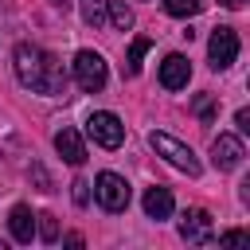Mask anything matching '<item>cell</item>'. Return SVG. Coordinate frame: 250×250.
Here are the masks:
<instances>
[{
    "label": "cell",
    "instance_id": "6da1fadb",
    "mask_svg": "<svg viewBox=\"0 0 250 250\" xmlns=\"http://www.w3.org/2000/svg\"><path fill=\"white\" fill-rule=\"evenodd\" d=\"M16 78L35 94H62L66 90L62 62L55 55H47L43 47H35V43H20L16 47Z\"/></svg>",
    "mask_w": 250,
    "mask_h": 250
},
{
    "label": "cell",
    "instance_id": "7a4b0ae2",
    "mask_svg": "<svg viewBox=\"0 0 250 250\" xmlns=\"http://www.w3.org/2000/svg\"><path fill=\"white\" fill-rule=\"evenodd\" d=\"M148 145H152L156 156H164L172 168H180V172H188V176H199V160H195V152H191L184 141H176V137H168V133H148Z\"/></svg>",
    "mask_w": 250,
    "mask_h": 250
},
{
    "label": "cell",
    "instance_id": "3957f363",
    "mask_svg": "<svg viewBox=\"0 0 250 250\" xmlns=\"http://www.w3.org/2000/svg\"><path fill=\"white\" fill-rule=\"evenodd\" d=\"M86 133H90V141L102 145V148H121V141H125V125H121V117L109 113V109H94L90 121H86Z\"/></svg>",
    "mask_w": 250,
    "mask_h": 250
},
{
    "label": "cell",
    "instance_id": "277c9868",
    "mask_svg": "<svg viewBox=\"0 0 250 250\" xmlns=\"http://www.w3.org/2000/svg\"><path fill=\"white\" fill-rule=\"evenodd\" d=\"M105 78H109V70H105V59L98 51H78L74 55V82L86 94H98L105 86Z\"/></svg>",
    "mask_w": 250,
    "mask_h": 250
},
{
    "label": "cell",
    "instance_id": "5b68a950",
    "mask_svg": "<svg viewBox=\"0 0 250 250\" xmlns=\"http://www.w3.org/2000/svg\"><path fill=\"white\" fill-rule=\"evenodd\" d=\"M94 195H98V203L105 207V211H125L129 207V180L125 176H117V172H98V180H94Z\"/></svg>",
    "mask_w": 250,
    "mask_h": 250
},
{
    "label": "cell",
    "instance_id": "8992f818",
    "mask_svg": "<svg viewBox=\"0 0 250 250\" xmlns=\"http://www.w3.org/2000/svg\"><path fill=\"white\" fill-rule=\"evenodd\" d=\"M207 59H211V70H227L234 59H238V35L234 27H215L211 39H207Z\"/></svg>",
    "mask_w": 250,
    "mask_h": 250
},
{
    "label": "cell",
    "instance_id": "52a82bcc",
    "mask_svg": "<svg viewBox=\"0 0 250 250\" xmlns=\"http://www.w3.org/2000/svg\"><path fill=\"white\" fill-rule=\"evenodd\" d=\"M180 238H184V242H191V246H207V242H215L211 215H207L203 207L184 211V219H180Z\"/></svg>",
    "mask_w": 250,
    "mask_h": 250
},
{
    "label": "cell",
    "instance_id": "ba28073f",
    "mask_svg": "<svg viewBox=\"0 0 250 250\" xmlns=\"http://www.w3.org/2000/svg\"><path fill=\"white\" fill-rule=\"evenodd\" d=\"M242 156H246V148H242V141H238L234 133H219V137L211 141V160H215L219 172H234V168L242 164Z\"/></svg>",
    "mask_w": 250,
    "mask_h": 250
},
{
    "label": "cell",
    "instance_id": "9c48e42d",
    "mask_svg": "<svg viewBox=\"0 0 250 250\" xmlns=\"http://www.w3.org/2000/svg\"><path fill=\"white\" fill-rule=\"evenodd\" d=\"M188 78H191V62H188L180 51L164 55V62H160V86H164V90H184Z\"/></svg>",
    "mask_w": 250,
    "mask_h": 250
},
{
    "label": "cell",
    "instance_id": "30bf717a",
    "mask_svg": "<svg viewBox=\"0 0 250 250\" xmlns=\"http://www.w3.org/2000/svg\"><path fill=\"white\" fill-rule=\"evenodd\" d=\"M55 152L66 160V164H86V145H82V137H78V129H70V125H62L59 133H55Z\"/></svg>",
    "mask_w": 250,
    "mask_h": 250
},
{
    "label": "cell",
    "instance_id": "8fae6325",
    "mask_svg": "<svg viewBox=\"0 0 250 250\" xmlns=\"http://www.w3.org/2000/svg\"><path fill=\"white\" fill-rule=\"evenodd\" d=\"M8 230H12L16 242H31V238H35V215H31V207L16 203L12 215H8Z\"/></svg>",
    "mask_w": 250,
    "mask_h": 250
},
{
    "label": "cell",
    "instance_id": "7c38bea8",
    "mask_svg": "<svg viewBox=\"0 0 250 250\" xmlns=\"http://www.w3.org/2000/svg\"><path fill=\"white\" fill-rule=\"evenodd\" d=\"M172 207H176V199H172L168 188H148V191H145V215H148V219L160 223V219L172 215Z\"/></svg>",
    "mask_w": 250,
    "mask_h": 250
},
{
    "label": "cell",
    "instance_id": "4fadbf2b",
    "mask_svg": "<svg viewBox=\"0 0 250 250\" xmlns=\"http://www.w3.org/2000/svg\"><path fill=\"white\" fill-rule=\"evenodd\" d=\"M105 20H109L117 31H129V27H133V8L121 4V0H105Z\"/></svg>",
    "mask_w": 250,
    "mask_h": 250
},
{
    "label": "cell",
    "instance_id": "5bb4252c",
    "mask_svg": "<svg viewBox=\"0 0 250 250\" xmlns=\"http://www.w3.org/2000/svg\"><path fill=\"white\" fill-rule=\"evenodd\" d=\"M148 47H152V39L148 35H137L133 43H129V59H125V74L133 78V74H141V59L148 55Z\"/></svg>",
    "mask_w": 250,
    "mask_h": 250
},
{
    "label": "cell",
    "instance_id": "9a60e30c",
    "mask_svg": "<svg viewBox=\"0 0 250 250\" xmlns=\"http://www.w3.org/2000/svg\"><path fill=\"white\" fill-rule=\"evenodd\" d=\"M82 20L90 27H102L105 23V0H82Z\"/></svg>",
    "mask_w": 250,
    "mask_h": 250
},
{
    "label": "cell",
    "instance_id": "2e32d148",
    "mask_svg": "<svg viewBox=\"0 0 250 250\" xmlns=\"http://www.w3.org/2000/svg\"><path fill=\"white\" fill-rule=\"evenodd\" d=\"M164 12L176 16V20H188V16L199 12V0H164Z\"/></svg>",
    "mask_w": 250,
    "mask_h": 250
},
{
    "label": "cell",
    "instance_id": "e0dca14e",
    "mask_svg": "<svg viewBox=\"0 0 250 250\" xmlns=\"http://www.w3.org/2000/svg\"><path fill=\"white\" fill-rule=\"evenodd\" d=\"M39 223H35V234L43 238V242H55L59 238V223H55V215H35Z\"/></svg>",
    "mask_w": 250,
    "mask_h": 250
},
{
    "label": "cell",
    "instance_id": "ac0fdd59",
    "mask_svg": "<svg viewBox=\"0 0 250 250\" xmlns=\"http://www.w3.org/2000/svg\"><path fill=\"white\" fill-rule=\"evenodd\" d=\"M195 113H199L203 121L215 117V102H211V94H199V98H195Z\"/></svg>",
    "mask_w": 250,
    "mask_h": 250
},
{
    "label": "cell",
    "instance_id": "d6986e66",
    "mask_svg": "<svg viewBox=\"0 0 250 250\" xmlns=\"http://www.w3.org/2000/svg\"><path fill=\"white\" fill-rule=\"evenodd\" d=\"M70 195H74L78 207H86V203H90V184H86V180H74V184H70Z\"/></svg>",
    "mask_w": 250,
    "mask_h": 250
},
{
    "label": "cell",
    "instance_id": "ffe728a7",
    "mask_svg": "<svg viewBox=\"0 0 250 250\" xmlns=\"http://www.w3.org/2000/svg\"><path fill=\"white\" fill-rule=\"evenodd\" d=\"M31 176L39 180V191H51V180H47V172H43L39 164H31Z\"/></svg>",
    "mask_w": 250,
    "mask_h": 250
},
{
    "label": "cell",
    "instance_id": "44dd1931",
    "mask_svg": "<svg viewBox=\"0 0 250 250\" xmlns=\"http://www.w3.org/2000/svg\"><path fill=\"white\" fill-rule=\"evenodd\" d=\"M219 242H227V246H238V242H246V230H227Z\"/></svg>",
    "mask_w": 250,
    "mask_h": 250
},
{
    "label": "cell",
    "instance_id": "7402d4cb",
    "mask_svg": "<svg viewBox=\"0 0 250 250\" xmlns=\"http://www.w3.org/2000/svg\"><path fill=\"white\" fill-rule=\"evenodd\" d=\"M234 121H238V129L246 133V129H250V109H238V113H234Z\"/></svg>",
    "mask_w": 250,
    "mask_h": 250
},
{
    "label": "cell",
    "instance_id": "603a6c76",
    "mask_svg": "<svg viewBox=\"0 0 250 250\" xmlns=\"http://www.w3.org/2000/svg\"><path fill=\"white\" fill-rule=\"evenodd\" d=\"M219 4H223V8H238L242 0H219Z\"/></svg>",
    "mask_w": 250,
    "mask_h": 250
}]
</instances>
